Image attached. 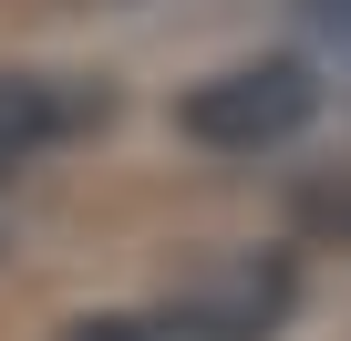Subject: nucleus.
<instances>
[{
  "mask_svg": "<svg viewBox=\"0 0 351 341\" xmlns=\"http://www.w3.org/2000/svg\"><path fill=\"white\" fill-rule=\"evenodd\" d=\"M310 114H320V73L300 52H248L176 93V134L207 155H279L310 134Z\"/></svg>",
  "mask_w": 351,
  "mask_h": 341,
  "instance_id": "nucleus-1",
  "label": "nucleus"
},
{
  "mask_svg": "<svg viewBox=\"0 0 351 341\" xmlns=\"http://www.w3.org/2000/svg\"><path fill=\"white\" fill-rule=\"evenodd\" d=\"M300 310V259L289 248H228L197 279H176L155 310V341H269Z\"/></svg>",
  "mask_w": 351,
  "mask_h": 341,
  "instance_id": "nucleus-2",
  "label": "nucleus"
},
{
  "mask_svg": "<svg viewBox=\"0 0 351 341\" xmlns=\"http://www.w3.org/2000/svg\"><path fill=\"white\" fill-rule=\"evenodd\" d=\"M114 124V83L104 73H0V176L52 165L62 145Z\"/></svg>",
  "mask_w": 351,
  "mask_h": 341,
  "instance_id": "nucleus-3",
  "label": "nucleus"
},
{
  "mask_svg": "<svg viewBox=\"0 0 351 341\" xmlns=\"http://www.w3.org/2000/svg\"><path fill=\"white\" fill-rule=\"evenodd\" d=\"M62 341H155V320H124V310H93V320H62Z\"/></svg>",
  "mask_w": 351,
  "mask_h": 341,
  "instance_id": "nucleus-4",
  "label": "nucleus"
}]
</instances>
